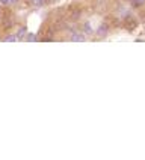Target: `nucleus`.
I'll use <instances>...</instances> for the list:
<instances>
[{"label": "nucleus", "mask_w": 145, "mask_h": 160, "mask_svg": "<svg viewBox=\"0 0 145 160\" xmlns=\"http://www.w3.org/2000/svg\"><path fill=\"white\" fill-rule=\"evenodd\" d=\"M82 30H83V32H82L83 35H91V33H94V30H92V27H91L89 23H85L83 27H82Z\"/></svg>", "instance_id": "obj_5"}, {"label": "nucleus", "mask_w": 145, "mask_h": 160, "mask_svg": "<svg viewBox=\"0 0 145 160\" xmlns=\"http://www.w3.org/2000/svg\"><path fill=\"white\" fill-rule=\"evenodd\" d=\"M130 3H132L133 8H141L145 5V0H130Z\"/></svg>", "instance_id": "obj_7"}, {"label": "nucleus", "mask_w": 145, "mask_h": 160, "mask_svg": "<svg viewBox=\"0 0 145 160\" xmlns=\"http://www.w3.org/2000/svg\"><path fill=\"white\" fill-rule=\"evenodd\" d=\"M3 41H5V42H15V41H17V36L15 35H8Z\"/></svg>", "instance_id": "obj_9"}, {"label": "nucleus", "mask_w": 145, "mask_h": 160, "mask_svg": "<svg viewBox=\"0 0 145 160\" xmlns=\"http://www.w3.org/2000/svg\"><path fill=\"white\" fill-rule=\"evenodd\" d=\"M82 15V9L80 8H76V6H70L68 9V17L71 21H76V20H79Z\"/></svg>", "instance_id": "obj_2"}, {"label": "nucleus", "mask_w": 145, "mask_h": 160, "mask_svg": "<svg viewBox=\"0 0 145 160\" xmlns=\"http://www.w3.org/2000/svg\"><path fill=\"white\" fill-rule=\"evenodd\" d=\"M0 3H2V2H0Z\"/></svg>", "instance_id": "obj_12"}, {"label": "nucleus", "mask_w": 145, "mask_h": 160, "mask_svg": "<svg viewBox=\"0 0 145 160\" xmlns=\"http://www.w3.org/2000/svg\"><path fill=\"white\" fill-rule=\"evenodd\" d=\"M47 2H48V0H32V2H30V5H32L33 8H41V6L45 5Z\"/></svg>", "instance_id": "obj_6"}, {"label": "nucleus", "mask_w": 145, "mask_h": 160, "mask_svg": "<svg viewBox=\"0 0 145 160\" xmlns=\"http://www.w3.org/2000/svg\"><path fill=\"white\" fill-rule=\"evenodd\" d=\"M18 2H20V0H9V3H11V5H17Z\"/></svg>", "instance_id": "obj_11"}, {"label": "nucleus", "mask_w": 145, "mask_h": 160, "mask_svg": "<svg viewBox=\"0 0 145 160\" xmlns=\"http://www.w3.org/2000/svg\"><path fill=\"white\" fill-rule=\"evenodd\" d=\"M26 33H27V29H26V27H21L15 36H17V39H23V36L26 35Z\"/></svg>", "instance_id": "obj_8"}, {"label": "nucleus", "mask_w": 145, "mask_h": 160, "mask_svg": "<svg viewBox=\"0 0 145 160\" xmlns=\"http://www.w3.org/2000/svg\"><path fill=\"white\" fill-rule=\"evenodd\" d=\"M70 39H71V41H77V42H82V41L86 39V36L83 35L82 32H77V30H76V32L71 33V38H70Z\"/></svg>", "instance_id": "obj_3"}, {"label": "nucleus", "mask_w": 145, "mask_h": 160, "mask_svg": "<svg viewBox=\"0 0 145 160\" xmlns=\"http://www.w3.org/2000/svg\"><path fill=\"white\" fill-rule=\"evenodd\" d=\"M122 26L126 27L127 30H133V29H136V26H138V21H136V18H133L132 15H126V18L122 20Z\"/></svg>", "instance_id": "obj_1"}, {"label": "nucleus", "mask_w": 145, "mask_h": 160, "mask_svg": "<svg viewBox=\"0 0 145 160\" xmlns=\"http://www.w3.org/2000/svg\"><path fill=\"white\" fill-rule=\"evenodd\" d=\"M108 32H109V24L108 23H103V24L97 29V35L98 36H106L108 35Z\"/></svg>", "instance_id": "obj_4"}, {"label": "nucleus", "mask_w": 145, "mask_h": 160, "mask_svg": "<svg viewBox=\"0 0 145 160\" xmlns=\"http://www.w3.org/2000/svg\"><path fill=\"white\" fill-rule=\"evenodd\" d=\"M33 39H36V36H35V35H32V33H30V35L27 36V41H33Z\"/></svg>", "instance_id": "obj_10"}]
</instances>
